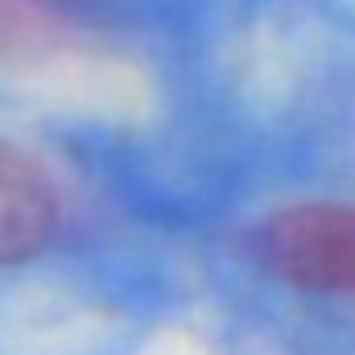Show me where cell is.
I'll return each mask as SVG.
<instances>
[{"label": "cell", "mask_w": 355, "mask_h": 355, "mask_svg": "<svg viewBox=\"0 0 355 355\" xmlns=\"http://www.w3.org/2000/svg\"><path fill=\"white\" fill-rule=\"evenodd\" d=\"M265 265L293 289L355 297V207L293 202L261 227Z\"/></svg>", "instance_id": "cell-1"}, {"label": "cell", "mask_w": 355, "mask_h": 355, "mask_svg": "<svg viewBox=\"0 0 355 355\" xmlns=\"http://www.w3.org/2000/svg\"><path fill=\"white\" fill-rule=\"evenodd\" d=\"M62 227V198L54 178L29 153L0 141V268L37 261Z\"/></svg>", "instance_id": "cell-2"}]
</instances>
